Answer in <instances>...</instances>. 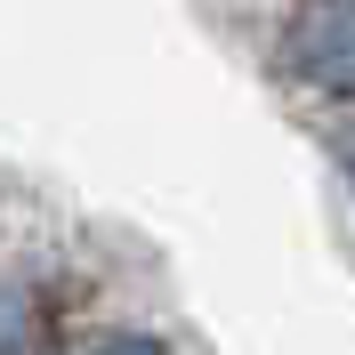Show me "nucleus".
Instances as JSON below:
<instances>
[{
  "label": "nucleus",
  "mask_w": 355,
  "mask_h": 355,
  "mask_svg": "<svg viewBox=\"0 0 355 355\" xmlns=\"http://www.w3.org/2000/svg\"><path fill=\"white\" fill-rule=\"evenodd\" d=\"M81 355H178V339H162V331H137V323H121V331H97Z\"/></svg>",
  "instance_id": "obj_3"
},
{
  "label": "nucleus",
  "mask_w": 355,
  "mask_h": 355,
  "mask_svg": "<svg viewBox=\"0 0 355 355\" xmlns=\"http://www.w3.org/2000/svg\"><path fill=\"white\" fill-rule=\"evenodd\" d=\"M323 146H331L339 178H347V194H355V97H339V113L323 121Z\"/></svg>",
  "instance_id": "obj_4"
},
{
  "label": "nucleus",
  "mask_w": 355,
  "mask_h": 355,
  "mask_svg": "<svg viewBox=\"0 0 355 355\" xmlns=\"http://www.w3.org/2000/svg\"><path fill=\"white\" fill-rule=\"evenodd\" d=\"M275 81L355 97V0H291L275 24Z\"/></svg>",
  "instance_id": "obj_1"
},
{
  "label": "nucleus",
  "mask_w": 355,
  "mask_h": 355,
  "mask_svg": "<svg viewBox=\"0 0 355 355\" xmlns=\"http://www.w3.org/2000/svg\"><path fill=\"white\" fill-rule=\"evenodd\" d=\"M49 347V307L24 275H0V355H41Z\"/></svg>",
  "instance_id": "obj_2"
}]
</instances>
